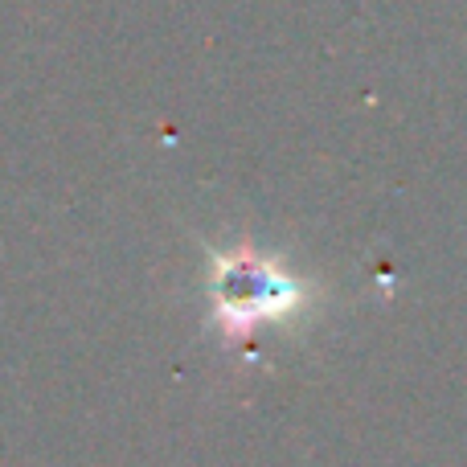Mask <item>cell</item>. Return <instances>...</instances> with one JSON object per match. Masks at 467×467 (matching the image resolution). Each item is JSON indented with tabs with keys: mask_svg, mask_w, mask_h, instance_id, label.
Listing matches in <instances>:
<instances>
[{
	"mask_svg": "<svg viewBox=\"0 0 467 467\" xmlns=\"http://www.w3.org/2000/svg\"><path fill=\"white\" fill-rule=\"evenodd\" d=\"M296 299V287L283 279L279 271H266L254 258H238L226 266L218 279V304L234 320H263V316H279L283 307Z\"/></svg>",
	"mask_w": 467,
	"mask_h": 467,
	"instance_id": "obj_1",
	"label": "cell"
}]
</instances>
